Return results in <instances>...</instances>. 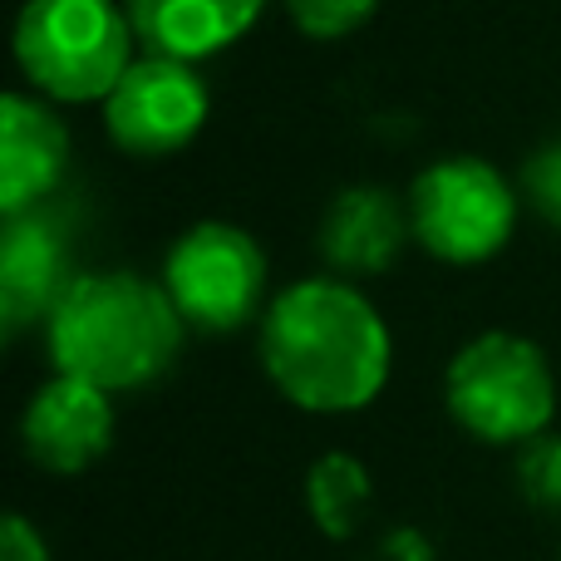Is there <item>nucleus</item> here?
I'll return each instance as SVG.
<instances>
[{
  "label": "nucleus",
  "instance_id": "f257e3e1",
  "mask_svg": "<svg viewBox=\"0 0 561 561\" xmlns=\"http://www.w3.org/2000/svg\"><path fill=\"white\" fill-rule=\"evenodd\" d=\"M262 365L306 414H355L385 389L394 340L365 290L340 276H306L266 306Z\"/></svg>",
  "mask_w": 561,
  "mask_h": 561
},
{
  "label": "nucleus",
  "instance_id": "f03ea898",
  "mask_svg": "<svg viewBox=\"0 0 561 561\" xmlns=\"http://www.w3.org/2000/svg\"><path fill=\"white\" fill-rule=\"evenodd\" d=\"M183 330L187 320L178 316L163 280L138 272H84L45 320V345L59 375L124 394L173 369Z\"/></svg>",
  "mask_w": 561,
  "mask_h": 561
},
{
  "label": "nucleus",
  "instance_id": "7ed1b4c3",
  "mask_svg": "<svg viewBox=\"0 0 561 561\" xmlns=\"http://www.w3.org/2000/svg\"><path fill=\"white\" fill-rule=\"evenodd\" d=\"M134 39L118 0H25L15 20L20 75L59 104H104L138 59Z\"/></svg>",
  "mask_w": 561,
  "mask_h": 561
},
{
  "label": "nucleus",
  "instance_id": "20e7f679",
  "mask_svg": "<svg viewBox=\"0 0 561 561\" xmlns=\"http://www.w3.org/2000/svg\"><path fill=\"white\" fill-rule=\"evenodd\" d=\"M448 414L483 444H517L547 434L557 414V379L547 355L513 330H488L448 359Z\"/></svg>",
  "mask_w": 561,
  "mask_h": 561
},
{
  "label": "nucleus",
  "instance_id": "39448f33",
  "mask_svg": "<svg viewBox=\"0 0 561 561\" xmlns=\"http://www.w3.org/2000/svg\"><path fill=\"white\" fill-rule=\"evenodd\" d=\"M409 227L438 262L478 266L513 242L517 193L488 158H444L409 187Z\"/></svg>",
  "mask_w": 561,
  "mask_h": 561
},
{
  "label": "nucleus",
  "instance_id": "423d86ee",
  "mask_svg": "<svg viewBox=\"0 0 561 561\" xmlns=\"http://www.w3.org/2000/svg\"><path fill=\"white\" fill-rule=\"evenodd\" d=\"M163 286L187 330L227 335L266 316V252L232 222H197L168 247Z\"/></svg>",
  "mask_w": 561,
  "mask_h": 561
},
{
  "label": "nucleus",
  "instance_id": "0eeeda50",
  "mask_svg": "<svg viewBox=\"0 0 561 561\" xmlns=\"http://www.w3.org/2000/svg\"><path fill=\"white\" fill-rule=\"evenodd\" d=\"M207 84L193 59L178 55H138L104 99V128L124 153L134 158H163L187 148L207 124Z\"/></svg>",
  "mask_w": 561,
  "mask_h": 561
},
{
  "label": "nucleus",
  "instance_id": "6e6552de",
  "mask_svg": "<svg viewBox=\"0 0 561 561\" xmlns=\"http://www.w3.org/2000/svg\"><path fill=\"white\" fill-rule=\"evenodd\" d=\"M84 272H75V213L55 197L39 207L5 217L0 232V330L5 340L45 325L65 290Z\"/></svg>",
  "mask_w": 561,
  "mask_h": 561
},
{
  "label": "nucleus",
  "instance_id": "1a4fd4ad",
  "mask_svg": "<svg viewBox=\"0 0 561 561\" xmlns=\"http://www.w3.org/2000/svg\"><path fill=\"white\" fill-rule=\"evenodd\" d=\"M20 444L45 473H84L114 444V394L55 369V379L39 385L20 414Z\"/></svg>",
  "mask_w": 561,
  "mask_h": 561
},
{
  "label": "nucleus",
  "instance_id": "9d476101",
  "mask_svg": "<svg viewBox=\"0 0 561 561\" xmlns=\"http://www.w3.org/2000/svg\"><path fill=\"white\" fill-rule=\"evenodd\" d=\"M69 168V128L45 99L5 94L0 104V213L15 217L55 197Z\"/></svg>",
  "mask_w": 561,
  "mask_h": 561
},
{
  "label": "nucleus",
  "instance_id": "9b49d317",
  "mask_svg": "<svg viewBox=\"0 0 561 561\" xmlns=\"http://www.w3.org/2000/svg\"><path fill=\"white\" fill-rule=\"evenodd\" d=\"M409 237H414L409 207L389 187L355 183L325 207L320 252L340 276H379L399 262Z\"/></svg>",
  "mask_w": 561,
  "mask_h": 561
},
{
  "label": "nucleus",
  "instance_id": "f8f14e48",
  "mask_svg": "<svg viewBox=\"0 0 561 561\" xmlns=\"http://www.w3.org/2000/svg\"><path fill=\"white\" fill-rule=\"evenodd\" d=\"M124 10L148 49L197 65V59L237 45L256 25L266 0H124Z\"/></svg>",
  "mask_w": 561,
  "mask_h": 561
},
{
  "label": "nucleus",
  "instance_id": "ddd939ff",
  "mask_svg": "<svg viewBox=\"0 0 561 561\" xmlns=\"http://www.w3.org/2000/svg\"><path fill=\"white\" fill-rule=\"evenodd\" d=\"M306 507L325 537H335V542L355 537V527L365 523V507H369L365 463L350 454H325L306 478Z\"/></svg>",
  "mask_w": 561,
  "mask_h": 561
},
{
  "label": "nucleus",
  "instance_id": "4468645a",
  "mask_svg": "<svg viewBox=\"0 0 561 561\" xmlns=\"http://www.w3.org/2000/svg\"><path fill=\"white\" fill-rule=\"evenodd\" d=\"M517 488L533 507L561 513V434H537L517 454Z\"/></svg>",
  "mask_w": 561,
  "mask_h": 561
},
{
  "label": "nucleus",
  "instance_id": "2eb2a0df",
  "mask_svg": "<svg viewBox=\"0 0 561 561\" xmlns=\"http://www.w3.org/2000/svg\"><path fill=\"white\" fill-rule=\"evenodd\" d=\"M379 0H286L290 20L310 39H345L375 15Z\"/></svg>",
  "mask_w": 561,
  "mask_h": 561
},
{
  "label": "nucleus",
  "instance_id": "dca6fc26",
  "mask_svg": "<svg viewBox=\"0 0 561 561\" xmlns=\"http://www.w3.org/2000/svg\"><path fill=\"white\" fill-rule=\"evenodd\" d=\"M523 187H527V203H533L547 222L561 227V144H547L527 158Z\"/></svg>",
  "mask_w": 561,
  "mask_h": 561
},
{
  "label": "nucleus",
  "instance_id": "f3484780",
  "mask_svg": "<svg viewBox=\"0 0 561 561\" xmlns=\"http://www.w3.org/2000/svg\"><path fill=\"white\" fill-rule=\"evenodd\" d=\"M0 561H49L45 537L30 527V517L5 513V527H0Z\"/></svg>",
  "mask_w": 561,
  "mask_h": 561
}]
</instances>
